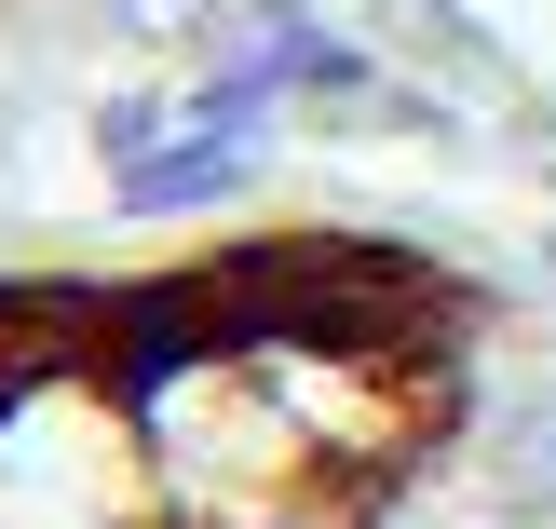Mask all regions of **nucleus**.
<instances>
[{
	"label": "nucleus",
	"instance_id": "nucleus-1",
	"mask_svg": "<svg viewBox=\"0 0 556 529\" xmlns=\"http://www.w3.org/2000/svg\"><path fill=\"white\" fill-rule=\"evenodd\" d=\"M503 299L367 217L0 259V529H394L476 449Z\"/></svg>",
	"mask_w": 556,
	"mask_h": 529
},
{
	"label": "nucleus",
	"instance_id": "nucleus-2",
	"mask_svg": "<svg viewBox=\"0 0 556 529\" xmlns=\"http://www.w3.org/2000/svg\"><path fill=\"white\" fill-rule=\"evenodd\" d=\"M0 14H41V0H0Z\"/></svg>",
	"mask_w": 556,
	"mask_h": 529
}]
</instances>
